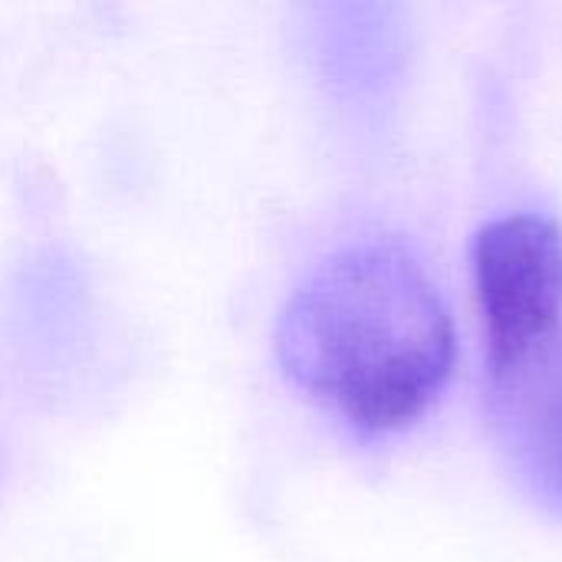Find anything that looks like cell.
<instances>
[{
    "instance_id": "1",
    "label": "cell",
    "mask_w": 562,
    "mask_h": 562,
    "mask_svg": "<svg viewBox=\"0 0 562 562\" xmlns=\"http://www.w3.org/2000/svg\"><path fill=\"white\" fill-rule=\"evenodd\" d=\"M277 362L316 405L362 435L415 425L454 369V323L425 267L395 244L323 260L277 316Z\"/></svg>"
},
{
    "instance_id": "2",
    "label": "cell",
    "mask_w": 562,
    "mask_h": 562,
    "mask_svg": "<svg viewBox=\"0 0 562 562\" xmlns=\"http://www.w3.org/2000/svg\"><path fill=\"white\" fill-rule=\"evenodd\" d=\"M474 290L487 362L562 326V227L543 214H507L474 240Z\"/></svg>"
},
{
    "instance_id": "3",
    "label": "cell",
    "mask_w": 562,
    "mask_h": 562,
    "mask_svg": "<svg viewBox=\"0 0 562 562\" xmlns=\"http://www.w3.org/2000/svg\"><path fill=\"white\" fill-rule=\"evenodd\" d=\"M487 405L514 474L562 520V326L487 362Z\"/></svg>"
}]
</instances>
